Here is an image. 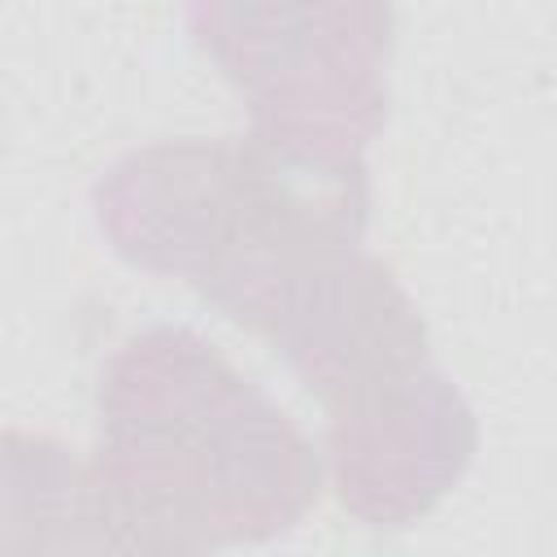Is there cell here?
I'll list each match as a JSON object with an SVG mask.
<instances>
[{
  "mask_svg": "<svg viewBox=\"0 0 557 557\" xmlns=\"http://www.w3.org/2000/svg\"><path fill=\"white\" fill-rule=\"evenodd\" d=\"M187 22L248 104L252 135L361 161L387 113V0H187Z\"/></svg>",
  "mask_w": 557,
  "mask_h": 557,
  "instance_id": "cell-2",
  "label": "cell"
},
{
  "mask_svg": "<svg viewBox=\"0 0 557 557\" xmlns=\"http://www.w3.org/2000/svg\"><path fill=\"white\" fill-rule=\"evenodd\" d=\"M96 483L122 548L205 553L292 531L322 457L292 418L187 326L131 335L100 370Z\"/></svg>",
  "mask_w": 557,
  "mask_h": 557,
  "instance_id": "cell-1",
  "label": "cell"
},
{
  "mask_svg": "<svg viewBox=\"0 0 557 557\" xmlns=\"http://www.w3.org/2000/svg\"><path fill=\"white\" fill-rule=\"evenodd\" d=\"M474 448L479 422L435 366L326 413L335 496L370 527H405L431 513L466 474Z\"/></svg>",
  "mask_w": 557,
  "mask_h": 557,
  "instance_id": "cell-3",
  "label": "cell"
}]
</instances>
